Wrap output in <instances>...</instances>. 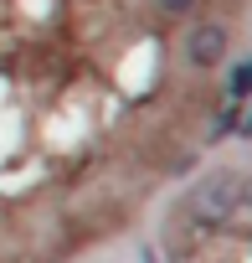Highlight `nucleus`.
<instances>
[{"instance_id":"2","label":"nucleus","mask_w":252,"mask_h":263,"mask_svg":"<svg viewBox=\"0 0 252 263\" xmlns=\"http://www.w3.org/2000/svg\"><path fill=\"white\" fill-rule=\"evenodd\" d=\"M221 52H226V31H221L216 21H201V26L191 31V42H185V57H191L196 67H216Z\"/></svg>"},{"instance_id":"5","label":"nucleus","mask_w":252,"mask_h":263,"mask_svg":"<svg viewBox=\"0 0 252 263\" xmlns=\"http://www.w3.org/2000/svg\"><path fill=\"white\" fill-rule=\"evenodd\" d=\"M237 129H242V135H252V114H247V119H237Z\"/></svg>"},{"instance_id":"3","label":"nucleus","mask_w":252,"mask_h":263,"mask_svg":"<svg viewBox=\"0 0 252 263\" xmlns=\"http://www.w3.org/2000/svg\"><path fill=\"white\" fill-rule=\"evenodd\" d=\"M232 93H237V98H242V93H252V62L232 72Z\"/></svg>"},{"instance_id":"1","label":"nucleus","mask_w":252,"mask_h":263,"mask_svg":"<svg viewBox=\"0 0 252 263\" xmlns=\"http://www.w3.org/2000/svg\"><path fill=\"white\" fill-rule=\"evenodd\" d=\"M232 206H237V181L232 176H216V181H206V186L191 191V212L201 222H221Z\"/></svg>"},{"instance_id":"4","label":"nucleus","mask_w":252,"mask_h":263,"mask_svg":"<svg viewBox=\"0 0 252 263\" xmlns=\"http://www.w3.org/2000/svg\"><path fill=\"white\" fill-rule=\"evenodd\" d=\"M160 11H165V16H191L196 0H160Z\"/></svg>"}]
</instances>
